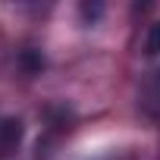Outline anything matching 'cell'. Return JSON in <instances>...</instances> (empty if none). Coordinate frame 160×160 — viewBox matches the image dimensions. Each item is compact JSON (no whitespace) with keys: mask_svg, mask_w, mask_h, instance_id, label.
I'll return each instance as SVG.
<instances>
[{"mask_svg":"<svg viewBox=\"0 0 160 160\" xmlns=\"http://www.w3.org/2000/svg\"><path fill=\"white\" fill-rule=\"evenodd\" d=\"M148 53H160V22L148 28Z\"/></svg>","mask_w":160,"mask_h":160,"instance_id":"obj_1","label":"cell"}]
</instances>
